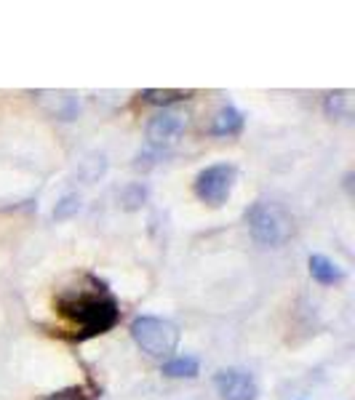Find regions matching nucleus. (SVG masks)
<instances>
[{"instance_id": "1", "label": "nucleus", "mask_w": 355, "mask_h": 400, "mask_svg": "<svg viewBox=\"0 0 355 400\" xmlns=\"http://www.w3.org/2000/svg\"><path fill=\"white\" fill-rule=\"evenodd\" d=\"M56 310L65 315L70 323L80 328V339L102 336L118 323L121 310L112 296H99V294H78V296H62L56 301Z\"/></svg>"}, {"instance_id": "2", "label": "nucleus", "mask_w": 355, "mask_h": 400, "mask_svg": "<svg viewBox=\"0 0 355 400\" xmlns=\"http://www.w3.org/2000/svg\"><path fill=\"white\" fill-rule=\"evenodd\" d=\"M246 224L254 243L265 248H278L289 240L291 235V216L280 203L270 200H256L254 206L246 211Z\"/></svg>"}, {"instance_id": "3", "label": "nucleus", "mask_w": 355, "mask_h": 400, "mask_svg": "<svg viewBox=\"0 0 355 400\" xmlns=\"http://www.w3.org/2000/svg\"><path fill=\"white\" fill-rule=\"evenodd\" d=\"M133 342L142 347V352L150 357H171L179 347V328L174 323L163 321V318H153V315H142L131 323Z\"/></svg>"}, {"instance_id": "4", "label": "nucleus", "mask_w": 355, "mask_h": 400, "mask_svg": "<svg viewBox=\"0 0 355 400\" xmlns=\"http://www.w3.org/2000/svg\"><path fill=\"white\" fill-rule=\"evenodd\" d=\"M235 187V168L227 166V163H219V166H209L203 168L198 177H195V198L200 203H206L211 209H219L227 203V198L233 195Z\"/></svg>"}, {"instance_id": "5", "label": "nucleus", "mask_w": 355, "mask_h": 400, "mask_svg": "<svg viewBox=\"0 0 355 400\" xmlns=\"http://www.w3.org/2000/svg\"><path fill=\"white\" fill-rule=\"evenodd\" d=\"M185 128H187V112L163 107L147 121V139L153 147H168L185 133Z\"/></svg>"}, {"instance_id": "6", "label": "nucleus", "mask_w": 355, "mask_h": 400, "mask_svg": "<svg viewBox=\"0 0 355 400\" xmlns=\"http://www.w3.org/2000/svg\"><path fill=\"white\" fill-rule=\"evenodd\" d=\"M214 387L222 400H256L259 387L251 374L238 371V368H224L214 377Z\"/></svg>"}, {"instance_id": "7", "label": "nucleus", "mask_w": 355, "mask_h": 400, "mask_svg": "<svg viewBox=\"0 0 355 400\" xmlns=\"http://www.w3.org/2000/svg\"><path fill=\"white\" fill-rule=\"evenodd\" d=\"M307 267H310V275L315 283L321 286H334V283H342L344 280V270L337 262H332L329 256L323 254H312L307 259Z\"/></svg>"}, {"instance_id": "8", "label": "nucleus", "mask_w": 355, "mask_h": 400, "mask_svg": "<svg viewBox=\"0 0 355 400\" xmlns=\"http://www.w3.org/2000/svg\"><path fill=\"white\" fill-rule=\"evenodd\" d=\"M244 128V115L235 110V107H222V110L214 115V126H211V133L214 136H235Z\"/></svg>"}, {"instance_id": "9", "label": "nucleus", "mask_w": 355, "mask_h": 400, "mask_svg": "<svg viewBox=\"0 0 355 400\" xmlns=\"http://www.w3.org/2000/svg\"><path fill=\"white\" fill-rule=\"evenodd\" d=\"M160 371L171 379H195L200 374V363H198V357H192V355H179V357L166 360Z\"/></svg>"}, {"instance_id": "10", "label": "nucleus", "mask_w": 355, "mask_h": 400, "mask_svg": "<svg viewBox=\"0 0 355 400\" xmlns=\"http://www.w3.org/2000/svg\"><path fill=\"white\" fill-rule=\"evenodd\" d=\"M187 96H192V91H160V89H147L142 91V99L150 101V104H163V107H168V104H174V101H182L187 99Z\"/></svg>"}, {"instance_id": "11", "label": "nucleus", "mask_w": 355, "mask_h": 400, "mask_svg": "<svg viewBox=\"0 0 355 400\" xmlns=\"http://www.w3.org/2000/svg\"><path fill=\"white\" fill-rule=\"evenodd\" d=\"M147 200V187L142 184H129V187L121 192V206L126 211H136V209H142Z\"/></svg>"}, {"instance_id": "12", "label": "nucleus", "mask_w": 355, "mask_h": 400, "mask_svg": "<svg viewBox=\"0 0 355 400\" xmlns=\"http://www.w3.org/2000/svg\"><path fill=\"white\" fill-rule=\"evenodd\" d=\"M78 211H80V195L70 192V195H65V198L54 206V219L56 222H67V219H72Z\"/></svg>"}, {"instance_id": "13", "label": "nucleus", "mask_w": 355, "mask_h": 400, "mask_svg": "<svg viewBox=\"0 0 355 400\" xmlns=\"http://www.w3.org/2000/svg\"><path fill=\"white\" fill-rule=\"evenodd\" d=\"M83 166L89 168V171H83L80 177L86 179V182H97V179L104 174V168H107V160H104V155H91L83 160Z\"/></svg>"}, {"instance_id": "14", "label": "nucleus", "mask_w": 355, "mask_h": 400, "mask_svg": "<svg viewBox=\"0 0 355 400\" xmlns=\"http://www.w3.org/2000/svg\"><path fill=\"white\" fill-rule=\"evenodd\" d=\"M344 104H347V94H344V91H337V94H326L323 110H326V115L339 118V115H344Z\"/></svg>"}, {"instance_id": "15", "label": "nucleus", "mask_w": 355, "mask_h": 400, "mask_svg": "<svg viewBox=\"0 0 355 400\" xmlns=\"http://www.w3.org/2000/svg\"><path fill=\"white\" fill-rule=\"evenodd\" d=\"M89 395H83V387H70L65 392H56L48 400H86Z\"/></svg>"}]
</instances>
